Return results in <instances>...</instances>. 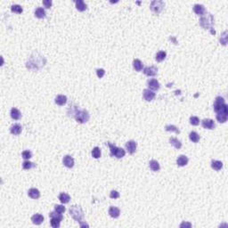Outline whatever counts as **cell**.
<instances>
[{
  "label": "cell",
  "instance_id": "cell-1",
  "mask_svg": "<svg viewBox=\"0 0 228 228\" xmlns=\"http://www.w3.org/2000/svg\"><path fill=\"white\" fill-rule=\"evenodd\" d=\"M70 215L71 216V217L73 218L74 220H76L78 223L80 224V226H88L87 224H83L82 222L84 221V211L83 209L81 208V207L77 206V205H73L70 208Z\"/></svg>",
  "mask_w": 228,
  "mask_h": 228
},
{
  "label": "cell",
  "instance_id": "cell-2",
  "mask_svg": "<svg viewBox=\"0 0 228 228\" xmlns=\"http://www.w3.org/2000/svg\"><path fill=\"white\" fill-rule=\"evenodd\" d=\"M71 113L73 114L72 116L74 117L78 123L84 124L89 120L90 115L87 110H83V109L80 110V109H78V107H74V110L71 111Z\"/></svg>",
  "mask_w": 228,
  "mask_h": 228
},
{
  "label": "cell",
  "instance_id": "cell-3",
  "mask_svg": "<svg viewBox=\"0 0 228 228\" xmlns=\"http://www.w3.org/2000/svg\"><path fill=\"white\" fill-rule=\"evenodd\" d=\"M36 63H39L41 67H44L45 63V59L43 56L39 55L37 53H34L30 56V58L28 60V62H27V68L30 70H38Z\"/></svg>",
  "mask_w": 228,
  "mask_h": 228
},
{
  "label": "cell",
  "instance_id": "cell-4",
  "mask_svg": "<svg viewBox=\"0 0 228 228\" xmlns=\"http://www.w3.org/2000/svg\"><path fill=\"white\" fill-rule=\"evenodd\" d=\"M214 111L217 113L228 115V106L225 102V99L221 96H217L214 103Z\"/></svg>",
  "mask_w": 228,
  "mask_h": 228
},
{
  "label": "cell",
  "instance_id": "cell-5",
  "mask_svg": "<svg viewBox=\"0 0 228 228\" xmlns=\"http://www.w3.org/2000/svg\"><path fill=\"white\" fill-rule=\"evenodd\" d=\"M200 25L205 30H211V33L215 34L216 32L212 30V27L214 25V17L210 14H206L202 16L200 19Z\"/></svg>",
  "mask_w": 228,
  "mask_h": 228
},
{
  "label": "cell",
  "instance_id": "cell-6",
  "mask_svg": "<svg viewBox=\"0 0 228 228\" xmlns=\"http://www.w3.org/2000/svg\"><path fill=\"white\" fill-rule=\"evenodd\" d=\"M164 5H165V4H164L163 1H160V0H155V1H152L151 3L150 8H151V10L153 13H155V14H160L162 11Z\"/></svg>",
  "mask_w": 228,
  "mask_h": 228
},
{
  "label": "cell",
  "instance_id": "cell-7",
  "mask_svg": "<svg viewBox=\"0 0 228 228\" xmlns=\"http://www.w3.org/2000/svg\"><path fill=\"white\" fill-rule=\"evenodd\" d=\"M202 125L206 129H214L216 127L214 120H211V118H204L202 121Z\"/></svg>",
  "mask_w": 228,
  "mask_h": 228
},
{
  "label": "cell",
  "instance_id": "cell-8",
  "mask_svg": "<svg viewBox=\"0 0 228 228\" xmlns=\"http://www.w3.org/2000/svg\"><path fill=\"white\" fill-rule=\"evenodd\" d=\"M136 147H137V143H136L133 140L129 141L126 143V149H127V152H129V153H130V154H134L135 152Z\"/></svg>",
  "mask_w": 228,
  "mask_h": 228
},
{
  "label": "cell",
  "instance_id": "cell-9",
  "mask_svg": "<svg viewBox=\"0 0 228 228\" xmlns=\"http://www.w3.org/2000/svg\"><path fill=\"white\" fill-rule=\"evenodd\" d=\"M157 71H158V69L155 66H148L143 69V73L149 77L155 76L157 74Z\"/></svg>",
  "mask_w": 228,
  "mask_h": 228
},
{
  "label": "cell",
  "instance_id": "cell-10",
  "mask_svg": "<svg viewBox=\"0 0 228 228\" xmlns=\"http://www.w3.org/2000/svg\"><path fill=\"white\" fill-rule=\"evenodd\" d=\"M62 162L64 164V166L69 168H71L72 167L74 166V159L72 158L70 155H65L64 157H63V160H62Z\"/></svg>",
  "mask_w": 228,
  "mask_h": 228
},
{
  "label": "cell",
  "instance_id": "cell-11",
  "mask_svg": "<svg viewBox=\"0 0 228 228\" xmlns=\"http://www.w3.org/2000/svg\"><path fill=\"white\" fill-rule=\"evenodd\" d=\"M143 95L144 100H146L147 102H151L155 98V93L150 89H144Z\"/></svg>",
  "mask_w": 228,
  "mask_h": 228
},
{
  "label": "cell",
  "instance_id": "cell-12",
  "mask_svg": "<svg viewBox=\"0 0 228 228\" xmlns=\"http://www.w3.org/2000/svg\"><path fill=\"white\" fill-rule=\"evenodd\" d=\"M147 85H148L150 90L156 91V90H159L160 89V83H159V81L157 79H155V78H152V79L148 80Z\"/></svg>",
  "mask_w": 228,
  "mask_h": 228
},
{
  "label": "cell",
  "instance_id": "cell-13",
  "mask_svg": "<svg viewBox=\"0 0 228 228\" xmlns=\"http://www.w3.org/2000/svg\"><path fill=\"white\" fill-rule=\"evenodd\" d=\"M193 11H194V13H195L197 15H200V16L204 15V14L206 13V10H205L204 5H200V4H196V5H194V6H193Z\"/></svg>",
  "mask_w": 228,
  "mask_h": 228
},
{
  "label": "cell",
  "instance_id": "cell-14",
  "mask_svg": "<svg viewBox=\"0 0 228 228\" xmlns=\"http://www.w3.org/2000/svg\"><path fill=\"white\" fill-rule=\"evenodd\" d=\"M188 161L189 160L185 155H180L177 160V164L179 167H185L188 164Z\"/></svg>",
  "mask_w": 228,
  "mask_h": 228
},
{
  "label": "cell",
  "instance_id": "cell-15",
  "mask_svg": "<svg viewBox=\"0 0 228 228\" xmlns=\"http://www.w3.org/2000/svg\"><path fill=\"white\" fill-rule=\"evenodd\" d=\"M28 195L34 200H37L40 197V191L37 188H30L28 191Z\"/></svg>",
  "mask_w": 228,
  "mask_h": 228
},
{
  "label": "cell",
  "instance_id": "cell-16",
  "mask_svg": "<svg viewBox=\"0 0 228 228\" xmlns=\"http://www.w3.org/2000/svg\"><path fill=\"white\" fill-rule=\"evenodd\" d=\"M22 129V127L20 124H14L10 127V132H11V134H13L14 135H18L21 134Z\"/></svg>",
  "mask_w": 228,
  "mask_h": 228
},
{
  "label": "cell",
  "instance_id": "cell-17",
  "mask_svg": "<svg viewBox=\"0 0 228 228\" xmlns=\"http://www.w3.org/2000/svg\"><path fill=\"white\" fill-rule=\"evenodd\" d=\"M31 221L34 225H39L43 223L44 221V216L40 214H35L32 216L31 217Z\"/></svg>",
  "mask_w": 228,
  "mask_h": 228
},
{
  "label": "cell",
  "instance_id": "cell-18",
  "mask_svg": "<svg viewBox=\"0 0 228 228\" xmlns=\"http://www.w3.org/2000/svg\"><path fill=\"white\" fill-rule=\"evenodd\" d=\"M109 214H110V216L112 217L117 218V217L120 216V208H118L112 206L110 208H109Z\"/></svg>",
  "mask_w": 228,
  "mask_h": 228
},
{
  "label": "cell",
  "instance_id": "cell-19",
  "mask_svg": "<svg viewBox=\"0 0 228 228\" xmlns=\"http://www.w3.org/2000/svg\"><path fill=\"white\" fill-rule=\"evenodd\" d=\"M54 102L57 105H60V106H62L64 105L66 103H67V96L65 95H59L55 97L54 99Z\"/></svg>",
  "mask_w": 228,
  "mask_h": 228
},
{
  "label": "cell",
  "instance_id": "cell-20",
  "mask_svg": "<svg viewBox=\"0 0 228 228\" xmlns=\"http://www.w3.org/2000/svg\"><path fill=\"white\" fill-rule=\"evenodd\" d=\"M10 115H11L12 118H14V120H20L21 117H22V113H21V112H20L19 110H18V109H16V108H12V109H11Z\"/></svg>",
  "mask_w": 228,
  "mask_h": 228
},
{
  "label": "cell",
  "instance_id": "cell-21",
  "mask_svg": "<svg viewBox=\"0 0 228 228\" xmlns=\"http://www.w3.org/2000/svg\"><path fill=\"white\" fill-rule=\"evenodd\" d=\"M75 5L77 10H78L79 12H84L87 9V5L83 0H77V1H75Z\"/></svg>",
  "mask_w": 228,
  "mask_h": 228
},
{
  "label": "cell",
  "instance_id": "cell-22",
  "mask_svg": "<svg viewBox=\"0 0 228 228\" xmlns=\"http://www.w3.org/2000/svg\"><path fill=\"white\" fill-rule=\"evenodd\" d=\"M45 15H47V14H45V9L42 7H38L35 10V16L39 18V19H43V18L45 17Z\"/></svg>",
  "mask_w": 228,
  "mask_h": 228
},
{
  "label": "cell",
  "instance_id": "cell-23",
  "mask_svg": "<svg viewBox=\"0 0 228 228\" xmlns=\"http://www.w3.org/2000/svg\"><path fill=\"white\" fill-rule=\"evenodd\" d=\"M149 166H150V168L154 171V172H157L160 170V164L157 160H152L150 162H149Z\"/></svg>",
  "mask_w": 228,
  "mask_h": 228
},
{
  "label": "cell",
  "instance_id": "cell-24",
  "mask_svg": "<svg viewBox=\"0 0 228 228\" xmlns=\"http://www.w3.org/2000/svg\"><path fill=\"white\" fill-rule=\"evenodd\" d=\"M133 67L136 71H141L143 70V62L139 59H135L133 62Z\"/></svg>",
  "mask_w": 228,
  "mask_h": 228
},
{
  "label": "cell",
  "instance_id": "cell-25",
  "mask_svg": "<svg viewBox=\"0 0 228 228\" xmlns=\"http://www.w3.org/2000/svg\"><path fill=\"white\" fill-rule=\"evenodd\" d=\"M59 200H60V202L63 204H66L70 202V197L68 193H60L59 195Z\"/></svg>",
  "mask_w": 228,
  "mask_h": 228
},
{
  "label": "cell",
  "instance_id": "cell-26",
  "mask_svg": "<svg viewBox=\"0 0 228 228\" xmlns=\"http://www.w3.org/2000/svg\"><path fill=\"white\" fill-rule=\"evenodd\" d=\"M169 143L171 145H173L176 149H180L182 147V143L176 137H171L169 139Z\"/></svg>",
  "mask_w": 228,
  "mask_h": 228
},
{
  "label": "cell",
  "instance_id": "cell-27",
  "mask_svg": "<svg viewBox=\"0 0 228 228\" xmlns=\"http://www.w3.org/2000/svg\"><path fill=\"white\" fill-rule=\"evenodd\" d=\"M211 168L216 171H219L223 168V163L219 160H212L211 161Z\"/></svg>",
  "mask_w": 228,
  "mask_h": 228
},
{
  "label": "cell",
  "instance_id": "cell-28",
  "mask_svg": "<svg viewBox=\"0 0 228 228\" xmlns=\"http://www.w3.org/2000/svg\"><path fill=\"white\" fill-rule=\"evenodd\" d=\"M166 56H167V53H166L165 51H160V52H158V53H156V56H155V59H156L157 62H162V61L165 60Z\"/></svg>",
  "mask_w": 228,
  "mask_h": 228
},
{
  "label": "cell",
  "instance_id": "cell-29",
  "mask_svg": "<svg viewBox=\"0 0 228 228\" xmlns=\"http://www.w3.org/2000/svg\"><path fill=\"white\" fill-rule=\"evenodd\" d=\"M189 138L193 143H198L200 141V135L197 132L191 131L189 135Z\"/></svg>",
  "mask_w": 228,
  "mask_h": 228
},
{
  "label": "cell",
  "instance_id": "cell-30",
  "mask_svg": "<svg viewBox=\"0 0 228 228\" xmlns=\"http://www.w3.org/2000/svg\"><path fill=\"white\" fill-rule=\"evenodd\" d=\"M125 154H126L125 150H123L122 148L117 147L116 152H115V154H114V157H116L117 159H121V158H123L125 156Z\"/></svg>",
  "mask_w": 228,
  "mask_h": 228
},
{
  "label": "cell",
  "instance_id": "cell-31",
  "mask_svg": "<svg viewBox=\"0 0 228 228\" xmlns=\"http://www.w3.org/2000/svg\"><path fill=\"white\" fill-rule=\"evenodd\" d=\"M61 222H62V220H61V219H59V218L51 217L50 223H51V225H52L53 228H58V227H60Z\"/></svg>",
  "mask_w": 228,
  "mask_h": 228
},
{
  "label": "cell",
  "instance_id": "cell-32",
  "mask_svg": "<svg viewBox=\"0 0 228 228\" xmlns=\"http://www.w3.org/2000/svg\"><path fill=\"white\" fill-rule=\"evenodd\" d=\"M11 11L16 14H22L23 12V9L20 5H13L11 6Z\"/></svg>",
  "mask_w": 228,
  "mask_h": 228
},
{
  "label": "cell",
  "instance_id": "cell-33",
  "mask_svg": "<svg viewBox=\"0 0 228 228\" xmlns=\"http://www.w3.org/2000/svg\"><path fill=\"white\" fill-rule=\"evenodd\" d=\"M35 164L33 162H30L29 160H25L23 163H22V168L23 169H26V170H29L32 168H35Z\"/></svg>",
  "mask_w": 228,
  "mask_h": 228
},
{
  "label": "cell",
  "instance_id": "cell-34",
  "mask_svg": "<svg viewBox=\"0 0 228 228\" xmlns=\"http://www.w3.org/2000/svg\"><path fill=\"white\" fill-rule=\"evenodd\" d=\"M165 129L168 132H176L177 134H179L180 133L179 129H177L176 126H174V125H167L165 127Z\"/></svg>",
  "mask_w": 228,
  "mask_h": 228
},
{
  "label": "cell",
  "instance_id": "cell-35",
  "mask_svg": "<svg viewBox=\"0 0 228 228\" xmlns=\"http://www.w3.org/2000/svg\"><path fill=\"white\" fill-rule=\"evenodd\" d=\"M227 116L225 114H222V113H217L216 114V120L219 123H225L227 120Z\"/></svg>",
  "mask_w": 228,
  "mask_h": 228
},
{
  "label": "cell",
  "instance_id": "cell-36",
  "mask_svg": "<svg viewBox=\"0 0 228 228\" xmlns=\"http://www.w3.org/2000/svg\"><path fill=\"white\" fill-rule=\"evenodd\" d=\"M92 156L95 159H99L101 157V150H100L99 147H95L92 150Z\"/></svg>",
  "mask_w": 228,
  "mask_h": 228
},
{
  "label": "cell",
  "instance_id": "cell-37",
  "mask_svg": "<svg viewBox=\"0 0 228 228\" xmlns=\"http://www.w3.org/2000/svg\"><path fill=\"white\" fill-rule=\"evenodd\" d=\"M190 123L193 126H198L200 124V120L199 118L196 116H191L190 118Z\"/></svg>",
  "mask_w": 228,
  "mask_h": 228
},
{
  "label": "cell",
  "instance_id": "cell-38",
  "mask_svg": "<svg viewBox=\"0 0 228 228\" xmlns=\"http://www.w3.org/2000/svg\"><path fill=\"white\" fill-rule=\"evenodd\" d=\"M54 211L62 214L63 212L65 211V207L62 206V205H55V206H54Z\"/></svg>",
  "mask_w": 228,
  "mask_h": 228
},
{
  "label": "cell",
  "instance_id": "cell-39",
  "mask_svg": "<svg viewBox=\"0 0 228 228\" xmlns=\"http://www.w3.org/2000/svg\"><path fill=\"white\" fill-rule=\"evenodd\" d=\"M22 156L24 160H29L32 157V153L30 151H24L22 153Z\"/></svg>",
  "mask_w": 228,
  "mask_h": 228
},
{
  "label": "cell",
  "instance_id": "cell-40",
  "mask_svg": "<svg viewBox=\"0 0 228 228\" xmlns=\"http://www.w3.org/2000/svg\"><path fill=\"white\" fill-rule=\"evenodd\" d=\"M108 145L109 147H110V151H111V156L114 157V154H115V152H116V149H117V146L111 143H108Z\"/></svg>",
  "mask_w": 228,
  "mask_h": 228
},
{
  "label": "cell",
  "instance_id": "cell-41",
  "mask_svg": "<svg viewBox=\"0 0 228 228\" xmlns=\"http://www.w3.org/2000/svg\"><path fill=\"white\" fill-rule=\"evenodd\" d=\"M227 32L226 31H225L223 34H222V36H221V38H220V42H221V44H223L224 45H226V43H227Z\"/></svg>",
  "mask_w": 228,
  "mask_h": 228
},
{
  "label": "cell",
  "instance_id": "cell-42",
  "mask_svg": "<svg viewBox=\"0 0 228 228\" xmlns=\"http://www.w3.org/2000/svg\"><path fill=\"white\" fill-rule=\"evenodd\" d=\"M96 74H97V77L99 78H102L104 74H105V70L104 69H97L96 70Z\"/></svg>",
  "mask_w": 228,
  "mask_h": 228
},
{
  "label": "cell",
  "instance_id": "cell-43",
  "mask_svg": "<svg viewBox=\"0 0 228 228\" xmlns=\"http://www.w3.org/2000/svg\"><path fill=\"white\" fill-rule=\"evenodd\" d=\"M110 197H111L112 199H118V197H120V193H118L117 191H114V190H113V191H111Z\"/></svg>",
  "mask_w": 228,
  "mask_h": 228
},
{
  "label": "cell",
  "instance_id": "cell-44",
  "mask_svg": "<svg viewBox=\"0 0 228 228\" xmlns=\"http://www.w3.org/2000/svg\"><path fill=\"white\" fill-rule=\"evenodd\" d=\"M43 5H45V8L49 9V8L52 6V5H53V2L51 1V0H44V1H43Z\"/></svg>",
  "mask_w": 228,
  "mask_h": 228
},
{
  "label": "cell",
  "instance_id": "cell-45",
  "mask_svg": "<svg viewBox=\"0 0 228 228\" xmlns=\"http://www.w3.org/2000/svg\"><path fill=\"white\" fill-rule=\"evenodd\" d=\"M191 227V223H185V222H184V223H182L181 225H180V227Z\"/></svg>",
  "mask_w": 228,
  "mask_h": 228
}]
</instances>
